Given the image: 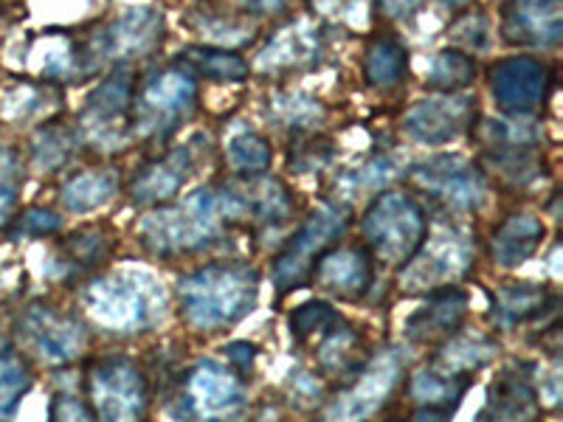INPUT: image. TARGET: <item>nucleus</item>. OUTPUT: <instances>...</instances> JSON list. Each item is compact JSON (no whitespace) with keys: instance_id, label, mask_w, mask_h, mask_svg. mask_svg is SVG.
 I'll list each match as a JSON object with an SVG mask.
<instances>
[{"instance_id":"obj_1","label":"nucleus","mask_w":563,"mask_h":422,"mask_svg":"<svg viewBox=\"0 0 563 422\" xmlns=\"http://www.w3.org/2000/svg\"><path fill=\"white\" fill-rule=\"evenodd\" d=\"M251 218L249 189L206 186L180 203H164L141 220L139 237L158 256L195 254L229 237L231 229Z\"/></svg>"},{"instance_id":"obj_2","label":"nucleus","mask_w":563,"mask_h":422,"mask_svg":"<svg viewBox=\"0 0 563 422\" xmlns=\"http://www.w3.org/2000/svg\"><path fill=\"white\" fill-rule=\"evenodd\" d=\"M260 296V276L238 263H214L178 281L180 313L195 330L214 333L238 324L254 310Z\"/></svg>"},{"instance_id":"obj_3","label":"nucleus","mask_w":563,"mask_h":422,"mask_svg":"<svg viewBox=\"0 0 563 422\" xmlns=\"http://www.w3.org/2000/svg\"><path fill=\"white\" fill-rule=\"evenodd\" d=\"M90 321L108 333L130 335L153 326L164 315L167 293L147 270H115L93 279L82 296Z\"/></svg>"},{"instance_id":"obj_4","label":"nucleus","mask_w":563,"mask_h":422,"mask_svg":"<svg viewBox=\"0 0 563 422\" xmlns=\"http://www.w3.org/2000/svg\"><path fill=\"white\" fill-rule=\"evenodd\" d=\"M130 135L144 141H164L178 130L198 102V79L186 65L155 70L147 82L133 90Z\"/></svg>"},{"instance_id":"obj_5","label":"nucleus","mask_w":563,"mask_h":422,"mask_svg":"<svg viewBox=\"0 0 563 422\" xmlns=\"http://www.w3.org/2000/svg\"><path fill=\"white\" fill-rule=\"evenodd\" d=\"M366 245L389 265H404L429 234L426 211L411 195L384 192L361 220Z\"/></svg>"},{"instance_id":"obj_6","label":"nucleus","mask_w":563,"mask_h":422,"mask_svg":"<svg viewBox=\"0 0 563 422\" xmlns=\"http://www.w3.org/2000/svg\"><path fill=\"white\" fill-rule=\"evenodd\" d=\"M474 248L465 231L456 225H442L431 237H422L420 248L409 256L400 270V288L406 293H431L449 288L451 281L467 274Z\"/></svg>"},{"instance_id":"obj_7","label":"nucleus","mask_w":563,"mask_h":422,"mask_svg":"<svg viewBox=\"0 0 563 422\" xmlns=\"http://www.w3.org/2000/svg\"><path fill=\"white\" fill-rule=\"evenodd\" d=\"M350 225V209L344 203H327L313 211L308 223L301 225L299 234L288 243V248L276 256L274 263V285L279 293H290L310 281L313 265L324 251L333 248L339 237H344Z\"/></svg>"},{"instance_id":"obj_8","label":"nucleus","mask_w":563,"mask_h":422,"mask_svg":"<svg viewBox=\"0 0 563 422\" xmlns=\"http://www.w3.org/2000/svg\"><path fill=\"white\" fill-rule=\"evenodd\" d=\"M133 79L130 63L113 65L108 77L85 99L77 133H82L93 147L104 149V153L119 147L124 135L130 133V108H133L135 90Z\"/></svg>"},{"instance_id":"obj_9","label":"nucleus","mask_w":563,"mask_h":422,"mask_svg":"<svg viewBox=\"0 0 563 422\" xmlns=\"http://www.w3.org/2000/svg\"><path fill=\"white\" fill-rule=\"evenodd\" d=\"M88 406L99 420H141L147 414V386L130 360L108 358L90 366Z\"/></svg>"},{"instance_id":"obj_10","label":"nucleus","mask_w":563,"mask_h":422,"mask_svg":"<svg viewBox=\"0 0 563 422\" xmlns=\"http://www.w3.org/2000/svg\"><path fill=\"white\" fill-rule=\"evenodd\" d=\"M18 333L43 364H70L82 358V352L88 349V330L82 321L57 313L48 304L26 308V313L18 319Z\"/></svg>"},{"instance_id":"obj_11","label":"nucleus","mask_w":563,"mask_h":422,"mask_svg":"<svg viewBox=\"0 0 563 422\" xmlns=\"http://www.w3.org/2000/svg\"><path fill=\"white\" fill-rule=\"evenodd\" d=\"M411 178L431 198L454 211H476L479 206H485L487 195H490V186H487L482 169L460 155H437V158L422 160L411 169Z\"/></svg>"},{"instance_id":"obj_12","label":"nucleus","mask_w":563,"mask_h":422,"mask_svg":"<svg viewBox=\"0 0 563 422\" xmlns=\"http://www.w3.org/2000/svg\"><path fill=\"white\" fill-rule=\"evenodd\" d=\"M164 37V18L153 9H130L122 18H115L110 26L97 32L85 43L90 68L97 70L102 63H130L144 57Z\"/></svg>"},{"instance_id":"obj_13","label":"nucleus","mask_w":563,"mask_h":422,"mask_svg":"<svg viewBox=\"0 0 563 422\" xmlns=\"http://www.w3.org/2000/svg\"><path fill=\"white\" fill-rule=\"evenodd\" d=\"M400 375H404V360L397 352H384L378 358H372L369 364L361 366L358 378L352 380L350 389L327 409V417L330 420H366V417L378 414L395 395Z\"/></svg>"},{"instance_id":"obj_14","label":"nucleus","mask_w":563,"mask_h":422,"mask_svg":"<svg viewBox=\"0 0 563 422\" xmlns=\"http://www.w3.org/2000/svg\"><path fill=\"white\" fill-rule=\"evenodd\" d=\"M490 90L505 113L527 119L544 104L547 90H550V68L532 57L501 59L490 70Z\"/></svg>"},{"instance_id":"obj_15","label":"nucleus","mask_w":563,"mask_h":422,"mask_svg":"<svg viewBox=\"0 0 563 422\" xmlns=\"http://www.w3.org/2000/svg\"><path fill=\"white\" fill-rule=\"evenodd\" d=\"M474 99L460 93H442L422 99L406 113L404 130L411 141L426 147H442L460 138L467 127H474Z\"/></svg>"},{"instance_id":"obj_16","label":"nucleus","mask_w":563,"mask_h":422,"mask_svg":"<svg viewBox=\"0 0 563 422\" xmlns=\"http://www.w3.org/2000/svg\"><path fill=\"white\" fill-rule=\"evenodd\" d=\"M245 406L243 380L234 369H225L218 360H203L189 371L186 380V414L229 417Z\"/></svg>"},{"instance_id":"obj_17","label":"nucleus","mask_w":563,"mask_h":422,"mask_svg":"<svg viewBox=\"0 0 563 422\" xmlns=\"http://www.w3.org/2000/svg\"><path fill=\"white\" fill-rule=\"evenodd\" d=\"M479 138L493 167L499 169L505 178H510L512 184H527L538 175V135L527 124L485 122Z\"/></svg>"},{"instance_id":"obj_18","label":"nucleus","mask_w":563,"mask_h":422,"mask_svg":"<svg viewBox=\"0 0 563 422\" xmlns=\"http://www.w3.org/2000/svg\"><path fill=\"white\" fill-rule=\"evenodd\" d=\"M507 43L555 48L563 37V0H510L501 12Z\"/></svg>"},{"instance_id":"obj_19","label":"nucleus","mask_w":563,"mask_h":422,"mask_svg":"<svg viewBox=\"0 0 563 422\" xmlns=\"http://www.w3.org/2000/svg\"><path fill=\"white\" fill-rule=\"evenodd\" d=\"M372 256L366 248L346 245V248H330L316 259L310 281L324 293L335 296L341 301H358L366 296L372 285Z\"/></svg>"},{"instance_id":"obj_20","label":"nucleus","mask_w":563,"mask_h":422,"mask_svg":"<svg viewBox=\"0 0 563 422\" xmlns=\"http://www.w3.org/2000/svg\"><path fill=\"white\" fill-rule=\"evenodd\" d=\"M321 52H324L321 29L308 23V20H299V23H290V26L279 29L268 40V45L256 57V68L265 70V74L310 68L313 63H319Z\"/></svg>"},{"instance_id":"obj_21","label":"nucleus","mask_w":563,"mask_h":422,"mask_svg":"<svg viewBox=\"0 0 563 422\" xmlns=\"http://www.w3.org/2000/svg\"><path fill=\"white\" fill-rule=\"evenodd\" d=\"M536 366L532 364H510L496 375L490 391H487V406L479 420H530L538 414V391H536Z\"/></svg>"},{"instance_id":"obj_22","label":"nucleus","mask_w":563,"mask_h":422,"mask_svg":"<svg viewBox=\"0 0 563 422\" xmlns=\"http://www.w3.org/2000/svg\"><path fill=\"white\" fill-rule=\"evenodd\" d=\"M467 315V293L460 288L431 290L429 301L406 321V338L415 344H434L456 333Z\"/></svg>"},{"instance_id":"obj_23","label":"nucleus","mask_w":563,"mask_h":422,"mask_svg":"<svg viewBox=\"0 0 563 422\" xmlns=\"http://www.w3.org/2000/svg\"><path fill=\"white\" fill-rule=\"evenodd\" d=\"M195 158L192 147L173 149L164 158L153 160L147 167L141 169L139 178L133 180V203L139 206H164L169 200L178 198V192L184 189V184L192 178Z\"/></svg>"},{"instance_id":"obj_24","label":"nucleus","mask_w":563,"mask_h":422,"mask_svg":"<svg viewBox=\"0 0 563 422\" xmlns=\"http://www.w3.org/2000/svg\"><path fill=\"white\" fill-rule=\"evenodd\" d=\"M471 384H474V378L445 375V371L426 364L409 380V397L420 406L415 417L417 420H449L460 406L462 395L471 389Z\"/></svg>"},{"instance_id":"obj_25","label":"nucleus","mask_w":563,"mask_h":422,"mask_svg":"<svg viewBox=\"0 0 563 422\" xmlns=\"http://www.w3.org/2000/svg\"><path fill=\"white\" fill-rule=\"evenodd\" d=\"M555 304L558 299L547 288H538L532 281H519V285H505L493 293L490 319L501 330H512L530 319H541Z\"/></svg>"},{"instance_id":"obj_26","label":"nucleus","mask_w":563,"mask_h":422,"mask_svg":"<svg viewBox=\"0 0 563 422\" xmlns=\"http://www.w3.org/2000/svg\"><path fill=\"white\" fill-rule=\"evenodd\" d=\"M544 223L536 214H510L493 234V259L501 268H519L541 248Z\"/></svg>"},{"instance_id":"obj_27","label":"nucleus","mask_w":563,"mask_h":422,"mask_svg":"<svg viewBox=\"0 0 563 422\" xmlns=\"http://www.w3.org/2000/svg\"><path fill=\"white\" fill-rule=\"evenodd\" d=\"M499 352V344L485 335H451L445 346L431 358L429 366L445 371V375H460V378H476L482 366L490 364Z\"/></svg>"},{"instance_id":"obj_28","label":"nucleus","mask_w":563,"mask_h":422,"mask_svg":"<svg viewBox=\"0 0 563 422\" xmlns=\"http://www.w3.org/2000/svg\"><path fill=\"white\" fill-rule=\"evenodd\" d=\"M119 192V175L113 169H90L79 173L63 186V206L74 214H88V211L102 209L108 200Z\"/></svg>"},{"instance_id":"obj_29","label":"nucleus","mask_w":563,"mask_h":422,"mask_svg":"<svg viewBox=\"0 0 563 422\" xmlns=\"http://www.w3.org/2000/svg\"><path fill=\"white\" fill-rule=\"evenodd\" d=\"M406 65H409V54L395 37L384 34L375 37L366 48L364 57V77L372 88H391L404 79Z\"/></svg>"},{"instance_id":"obj_30","label":"nucleus","mask_w":563,"mask_h":422,"mask_svg":"<svg viewBox=\"0 0 563 422\" xmlns=\"http://www.w3.org/2000/svg\"><path fill=\"white\" fill-rule=\"evenodd\" d=\"M184 65L192 74L211 79V82H243L249 77V63L234 52L214 48V45H192L184 52Z\"/></svg>"},{"instance_id":"obj_31","label":"nucleus","mask_w":563,"mask_h":422,"mask_svg":"<svg viewBox=\"0 0 563 422\" xmlns=\"http://www.w3.org/2000/svg\"><path fill=\"white\" fill-rule=\"evenodd\" d=\"M79 147V135L77 130L68 127V124L52 122L45 124V127L37 130L32 141V155L34 164H37L43 173H57L74 158Z\"/></svg>"},{"instance_id":"obj_32","label":"nucleus","mask_w":563,"mask_h":422,"mask_svg":"<svg viewBox=\"0 0 563 422\" xmlns=\"http://www.w3.org/2000/svg\"><path fill=\"white\" fill-rule=\"evenodd\" d=\"M316 355H319V366L330 375H358V369L364 366L361 360V341L358 335L352 333L350 326L344 324L333 333H327L324 338L316 341Z\"/></svg>"},{"instance_id":"obj_33","label":"nucleus","mask_w":563,"mask_h":422,"mask_svg":"<svg viewBox=\"0 0 563 422\" xmlns=\"http://www.w3.org/2000/svg\"><path fill=\"white\" fill-rule=\"evenodd\" d=\"M225 160L229 167L238 175L245 178H260L263 173H268L274 153H271V144L263 135L251 133V130H240L229 138V147H225Z\"/></svg>"},{"instance_id":"obj_34","label":"nucleus","mask_w":563,"mask_h":422,"mask_svg":"<svg viewBox=\"0 0 563 422\" xmlns=\"http://www.w3.org/2000/svg\"><path fill=\"white\" fill-rule=\"evenodd\" d=\"M474 77L476 63L471 59V54L460 52V48H445V52L431 59L426 82L440 90V93H456V90H465L467 85L474 82Z\"/></svg>"},{"instance_id":"obj_35","label":"nucleus","mask_w":563,"mask_h":422,"mask_svg":"<svg viewBox=\"0 0 563 422\" xmlns=\"http://www.w3.org/2000/svg\"><path fill=\"white\" fill-rule=\"evenodd\" d=\"M29 389H32V375L26 364L7 341H0V420L18 411V403Z\"/></svg>"},{"instance_id":"obj_36","label":"nucleus","mask_w":563,"mask_h":422,"mask_svg":"<svg viewBox=\"0 0 563 422\" xmlns=\"http://www.w3.org/2000/svg\"><path fill=\"white\" fill-rule=\"evenodd\" d=\"M341 324H344V319L324 301H308V304H301L290 313V335L299 344H316L327 333L339 330Z\"/></svg>"},{"instance_id":"obj_37","label":"nucleus","mask_w":563,"mask_h":422,"mask_svg":"<svg viewBox=\"0 0 563 422\" xmlns=\"http://www.w3.org/2000/svg\"><path fill=\"white\" fill-rule=\"evenodd\" d=\"M271 115L282 127L299 130V133H308L316 124H321L324 119V108H321L319 99L305 97V93H279L271 102Z\"/></svg>"},{"instance_id":"obj_38","label":"nucleus","mask_w":563,"mask_h":422,"mask_svg":"<svg viewBox=\"0 0 563 422\" xmlns=\"http://www.w3.org/2000/svg\"><path fill=\"white\" fill-rule=\"evenodd\" d=\"M20 186H23V167L12 149H0V231L7 229L18 209Z\"/></svg>"},{"instance_id":"obj_39","label":"nucleus","mask_w":563,"mask_h":422,"mask_svg":"<svg viewBox=\"0 0 563 422\" xmlns=\"http://www.w3.org/2000/svg\"><path fill=\"white\" fill-rule=\"evenodd\" d=\"M65 251H68L70 268L88 270L104 263V256L110 254V243L102 231H79V234L68 240Z\"/></svg>"},{"instance_id":"obj_40","label":"nucleus","mask_w":563,"mask_h":422,"mask_svg":"<svg viewBox=\"0 0 563 422\" xmlns=\"http://www.w3.org/2000/svg\"><path fill=\"white\" fill-rule=\"evenodd\" d=\"M397 178V167L391 158H372L364 167L346 175L341 186H346L350 192H361V189H384L386 184Z\"/></svg>"},{"instance_id":"obj_41","label":"nucleus","mask_w":563,"mask_h":422,"mask_svg":"<svg viewBox=\"0 0 563 422\" xmlns=\"http://www.w3.org/2000/svg\"><path fill=\"white\" fill-rule=\"evenodd\" d=\"M449 37L467 52H487L490 48V23L485 14H462L451 26Z\"/></svg>"},{"instance_id":"obj_42","label":"nucleus","mask_w":563,"mask_h":422,"mask_svg":"<svg viewBox=\"0 0 563 422\" xmlns=\"http://www.w3.org/2000/svg\"><path fill=\"white\" fill-rule=\"evenodd\" d=\"M48 97H52V88L45 85H18L14 90H9L7 99H3V110L12 119H29V115L40 113L43 104H48Z\"/></svg>"},{"instance_id":"obj_43","label":"nucleus","mask_w":563,"mask_h":422,"mask_svg":"<svg viewBox=\"0 0 563 422\" xmlns=\"http://www.w3.org/2000/svg\"><path fill=\"white\" fill-rule=\"evenodd\" d=\"M330 160V144L327 141H310L305 147L296 149V155L290 153V167L299 169V173H313V169L324 167Z\"/></svg>"},{"instance_id":"obj_44","label":"nucleus","mask_w":563,"mask_h":422,"mask_svg":"<svg viewBox=\"0 0 563 422\" xmlns=\"http://www.w3.org/2000/svg\"><path fill=\"white\" fill-rule=\"evenodd\" d=\"M20 229L26 231V234H34V237H48V234H57L63 229V220L54 211L32 209L26 211V218L20 220Z\"/></svg>"},{"instance_id":"obj_45","label":"nucleus","mask_w":563,"mask_h":422,"mask_svg":"<svg viewBox=\"0 0 563 422\" xmlns=\"http://www.w3.org/2000/svg\"><path fill=\"white\" fill-rule=\"evenodd\" d=\"M52 420H90L93 411H90L88 403H82L79 397H70V395H59L54 397L52 403Z\"/></svg>"},{"instance_id":"obj_46","label":"nucleus","mask_w":563,"mask_h":422,"mask_svg":"<svg viewBox=\"0 0 563 422\" xmlns=\"http://www.w3.org/2000/svg\"><path fill=\"white\" fill-rule=\"evenodd\" d=\"M294 395L299 397L301 403H319V397H321V386L319 380L313 378V375H305V371H296L294 375Z\"/></svg>"},{"instance_id":"obj_47","label":"nucleus","mask_w":563,"mask_h":422,"mask_svg":"<svg viewBox=\"0 0 563 422\" xmlns=\"http://www.w3.org/2000/svg\"><path fill=\"white\" fill-rule=\"evenodd\" d=\"M225 355H229L231 366H234V369H238L240 375H245V371L254 369L256 349L251 344H245V341H238V344H229Z\"/></svg>"},{"instance_id":"obj_48","label":"nucleus","mask_w":563,"mask_h":422,"mask_svg":"<svg viewBox=\"0 0 563 422\" xmlns=\"http://www.w3.org/2000/svg\"><path fill=\"white\" fill-rule=\"evenodd\" d=\"M380 12L391 20H400V18H409L415 14L417 9L422 7V0H378Z\"/></svg>"},{"instance_id":"obj_49","label":"nucleus","mask_w":563,"mask_h":422,"mask_svg":"<svg viewBox=\"0 0 563 422\" xmlns=\"http://www.w3.org/2000/svg\"><path fill=\"white\" fill-rule=\"evenodd\" d=\"M313 3V9L319 14H327V18H339V14H346L350 12L358 0H310Z\"/></svg>"},{"instance_id":"obj_50","label":"nucleus","mask_w":563,"mask_h":422,"mask_svg":"<svg viewBox=\"0 0 563 422\" xmlns=\"http://www.w3.org/2000/svg\"><path fill=\"white\" fill-rule=\"evenodd\" d=\"M240 9L245 12H254V14H271V12H279L288 0H238Z\"/></svg>"},{"instance_id":"obj_51","label":"nucleus","mask_w":563,"mask_h":422,"mask_svg":"<svg viewBox=\"0 0 563 422\" xmlns=\"http://www.w3.org/2000/svg\"><path fill=\"white\" fill-rule=\"evenodd\" d=\"M467 3H471V0H442V7H449V9H462L467 7Z\"/></svg>"}]
</instances>
